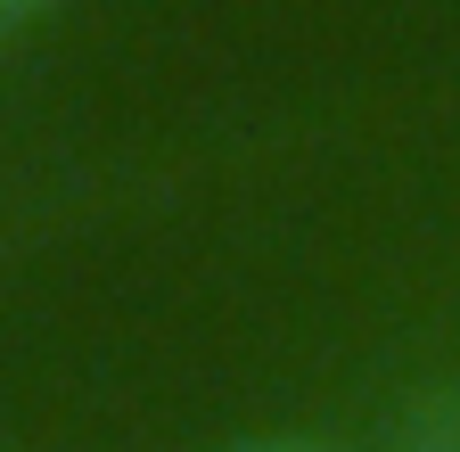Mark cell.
Listing matches in <instances>:
<instances>
[{
  "label": "cell",
  "mask_w": 460,
  "mask_h": 452,
  "mask_svg": "<svg viewBox=\"0 0 460 452\" xmlns=\"http://www.w3.org/2000/svg\"><path fill=\"white\" fill-rule=\"evenodd\" d=\"M386 452H460V386H428L420 403L394 420Z\"/></svg>",
  "instance_id": "6da1fadb"
},
{
  "label": "cell",
  "mask_w": 460,
  "mask_h": 452,
  "mask_svg": "<svg viewBox=\"0 0 460 452\" xmlns=\"http://www.w3.org/2000/svg\"><path fill=\"white\" fill-rule=\"evenodd\" d=\"M41 9H49V0H0V41H9V33H25Z\"/></svg>",
  "instance_id": "7a4b0ae2"
},
{
  "label": "cell",
  "mask_w": 460,
  "mask_h": 452,
  "mask_svg": "<svg viewBox=\"0 0 460 452\" xmlns=\"http://www.w3.org/2000/svg\"><path fill=\"white\" fill-rule=\"evenodd\" d=\"M230 452H329V444H296V436H271V444H230Z\"/></svg>",
  "instance_id": "3957f363"
}]
</instances>
